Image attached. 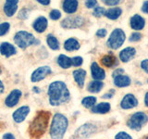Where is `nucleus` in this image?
Listing matches in <instances>:
<instances>
[{
    "mask_svg": "<svg viewBox=\"0 0 148 139\" xmlns=\"http://www.w3.org/2000/svg\"><path fill=\"white\" fill-rule=\"evenodd\" d=\"M135 53H136V50L135 48L133 47H126L124 48L123 50L120 51L119 53V58H120V60L123 62H127V61H130L134 56H135Z\"/></svg>",
    "mask_w": 148,
    "mask_h": 139,
    "instance_id": "dca6fc26",
    "label": "nucleus"
},
{
    "mask_svg": "<svg viewBox=\"0 0 148 139\" xmlns=\"http://www.w3.org/2000/svg\"><path fill=\"white\" fill-rule=\"evenodd\" d=\"M114 83L118 87H125L131 85V78L127 75H119L114 78Z\"/></svg>",
    "mask_w": 148,
    "mask_h": 139,
    "instance_id": "4be33fe9",
    "label": "nucleus"
},
{
    "mask_svg": "<svg viewBox=\"0 0 148 139\" xmlns=\"http://www.w3.org/2000/svg\"><path fill=\"white\" fill-rule=\"evenodd\" d=\"M115 139H132V136H130V134H128L127 133L125 132H120L119 133L117 136H116Z\"/></svg>",
    "mask_w": 148,
    "mask_h": 139,
    "instance_id": "473e14b6",
    "label": "nucleus"
},
{
    "mask_svg": "<svg viewBox=\"0 0 148 139\" xmlns=\"http://www.w3.org/2000/svg\"><path fill=\"white\" fill-rule=\"evenodd\" d=\"M101 63L106 68H112L118 64V61H117V58H116L115 56L106 55V56H105V57L102 58Z\"/></svg>",
    "mask_w": 148,
    "mask_h": 139,
    "instance_id": "5701e85b",
    "label": "nucleus"
},
{
    "mask_svg": "<svg viewBox=\"0 0 148 139\" xmlns=\"http://www.w3.org/2000/svg\"><path fill=\"white\" fill-rule=\"evenodd\" d=\"M122 10L120 8H109L108 10L106 11L105 15L110 20H117V19L121 15Z\"/></svg>",
    "mask_w": 148,
    "mask_h": 139,
    "instance_id": "a878e982",
    "label": "nucleus"
},
{
    "mask_svg": "<svg viewBox=\"0 0 148 139\" xmlns=\"http://www.w3.org/2000/svg\"><path fill=\"white\" fill-rule=\"evenodd\" d=\"M145 105L148 107V92L146 93V95H145Z\"/></svg>",
    "mask_w": 148,
    "mask_h": 139,
    "instance_id": "49530a36",
    "label": "nucleus"
},
{
    "mask_svg": "<svg viewBox=\"0 0 148 139\" xmlns=\"http://www.w3.org/2000/svg\"><path fill=\"white\" fill-rule=\"evenodd\" d=\"M3 139H15V136H14L12 133H6V134H4Z\"/></svg>",
    "mask_w": 148,
    "mask_h": 139,
    "instance_id": "c03bdc74",
    "label": "nucleus"
},
{
    "mask_svg": "<svg viewBox=\"0 0 148 139\" xmlns=\"http://www.w3.org/2000/svg\"><path fill=\"white\" fill-rule=\"evenodd\" d=\"M18 8V1L16 0H8L5 3L4 6V12L8 17H11L15 14Z\"/></svg>",
    "mask_w": 148,
    "mask_h": 139,
    "instance_id": "2eb2a0df",
    "label": "nucleus"
},
{
    "mask_svg": "<svg viewBox=\"0 0 148 139\" xmlns=\"http://www.w3.org/2000/svg\"><path fill=\"white\" fill-rule=\"evenodd\" d=\"M96 126L92 123H86L83 124L75 132L74 138L75 139H84L92 136V133H95Z\"/></svg>",
    "mask_w": 148,
    "mask_h": 139,
    "instance_id": "0eeeda50",
    "label": "nucleus"
},
{
    "mask_svg": "<svg viewBox=\"0 0 148 139\" xmlns=\"http://www.w3.org/2000/svg\"><path fill=\"white\" fill-rule=\"evenodd\" d=\"M9 27H10V24H9L8 22L1 23V24H0V36L6 34L9 30Z\"/></svg>",
    "mask_w": 148,
    "mask_h": 139,
    "instance_id": "c756f323",
    "label": "nucleus"
},
{
    "mask_svg": "<svg viewBox=\"0 0 148 139\" xmlns=\"http://www.w3.org/2000/svg\"><path fill=\"white\" fill-rule=\"evenodd\" d=\"M0 90H1V93L4 92V85H3V83L0 81Z\"/></svg>",
    "mask_w": 148,
    "mask_h": 139,
    "instance_id": "de8ad7c7",
    "label": "nucleus"
},
{
    "mask_svg": "<svg viewBox=\"0 0 148 139\" xmlns=\"http://www.w3.org/2000/svg\"><path fill=\"white\" fill-rule=\"evenodd\" d=\"M38 2L42 5H49L50 4L49 0H38Z\"/></svg>",
    "mask_w": 148,
    "mask_h": 139,
    "instance_id": "a18cd8bd",
    "label": "nucleus"
},
{
    "mask_svg": "<svg viewBox=\"0 0 148 139\" xmlns=\"http://www.w3.org/2000/svg\"><path fill=\"white\" fill-rule=\"evenodd\" d=\"M113 95H114V90L111 89L108 93H106V94L103 96V98H111V97L113 96Z\"/></svg>",
    "mask_w": 148,
    "mask_h": 139,
    "instance_id": "79ce46f5",
    "label": "nucleus"
},
{
    "mask_svg": "<svg viewBox=\"0 0 148 139\" xmlns=\"http://www.w3.org/2000/svg\"><path fill=\"white\" fill-rule=\"evenodd\" d=\"M103 83L101 81H92L89 83L88 86V91L92 93H98L103 88Z\"/></svg>",
    "mask_w": 148,
    "mask_h": 139,
    "instance_id": "bb28decb",
    "label": "nucleus"
},
{
    "mask_svg": "<svg viewBox=\"0 0 148 139\" xmlns=\"http://www.w3.org/2000/svg\"><path fill=\"white\" fill-rule=\"evenodd\" d=\"M142 10L145 13L148 14V1H145V3H143V7H142Z\"/></svg>",
    "mask_w": 148,
    "mask_h": 139,
    "instance_id": "37998d69",
    "label": "nucleus"
},
{
    "mask_svg": "<svg viewBox=\"0 0 148 139\" xmlns=\"http://www.w3.org/2000/svg\"><path fill=\"white\" fill-rule=\"evenodd\" d=\"M145 24V21L143 17H141L140 15H134L132 19H131V27L133 30H142L143 29Z\"/></svg>",
    "mask_w": 148,
    "mask_h": 139,
    "instance_id": "f3484780",
    "label": "nucleus"
},
{
    "mask_svg": "<svg viewBox=\"0 0 148 139\" xmlns=\"http://www.w3.org/2000/svg\"><path fill=\"white\" fill-rule=\"evenodd\" d=\"M64 48L67 51H73L80 48V43L74 38L68 39L64 44Z\"/></svg>",
    "mask_w": 148,
    "mask_h": 139,
    "instance_id": "393cba45",
    "label": "nucleus"
},
{
    "mask_svg": "<svg viewBox=\"0 0 148 139\" xmlns=\"http://www.w3.org/2000/svg\"><path fill=\"white\" fill-rule=\"evenodd\" d=\"M0 72H1V69H0Z\"/></svg>",
    "mask_w": 148,
    "mask_h": 139,
    "instance_id": "8fccbe9b",
    "label": "nucleus"
},
{
    "mask_svg": "<svg viewBox=\"0 0 148 139\" xmlns=\"http://www.w3.org/2000/svg\"><path fill=\"white\" fill-rule=\"evenodd\" d=\"M58 63L61 68L69 69L72 65V58L65 55H59V57L58 58Z\"/></svg>",
    "mask_w": 148,
    "mask_h": 139,
    "instance_id": "b1692460",
    "label": "nucleus"
},
{
    "mask_svg": "<svg viewBox=\"0 0 148 139\" xmlns=\"http://www.w3.org/2000/svg\"><path fill=\"white\" fill-rule=\"evenodd\" d=\"M50 73H51L50 67H48V66L40 67L32 72L31 80H32V82H39L41 80H43L45 77H46Z\"/></svg>",
    "mask_w": 148,
    "mask_h": 139,
    "instance_id": "1a4fd4ad",
    "label": "nucleus"
},
{
    "mask_svg": "<svg viewBox=\"0 0 148 139\" xmlns=\"http://www.w3.org/2000/svg\"><path fill=\"white\" fill-rule=\"evenodd\" d=\"M106 29H100L96 32V35L98 36V37H105L106 35Z\"/></svg>",
    "mask_w": 148,
    "mask_h": 139,
    "instance_id": "58836bf2",
    "label": "nucleus"
},
{
    "mask_svg": "<svg viewBox=\"0 0 148 139\" xmlns=\"http://www.w3.org/2000/svg\"><path fill=\"white\" fill-rule=\"evenodd\" d=\"M34 92H37V93L40 92L39 91V88H37V87H34Z\"/></svg>",
    "mask_w": 148,
    "mask_h": 139,
    "instance_id": "09e8293b",
    "label": "nucleus"
},
{
    "mask_svg": "<svg viewBox=\"0 0 148 139\" xmlns=\"http://www.w3.org/2000/svg\"><path fill=\"white\" fill-rule=\"evenodd\" d=\"M142 38V34H140V32H133V34L131 35V37H130V41H132V42H136V41H139V40H141Z\"/></svg>",
    "mask_w": 148,
    "mask_h": 139,
    "instance_id": "72a5a7b5",
    "label": "nucleus"
},
{
    "mask_svg": "<svg viewBox=\"0 0 148 139\" xmlns=\"http://www.w3.org/2000/svg\"><path fill=\"white\" fill-rule=\"evenodd\" d=\"M96 5H97V2L95 1V0H92V1H86V3H85V6H86L88 8H94L95 6H96Z\"/></svg>",
    "mask_w": 148,
    "mask_h": 139,
    "instance_id": "ea45409f",
    "label": "nucleus"
},
{
    "mask_svg": "<svg viewBox=\"0 0 148 139\" xmlns=\"http://www.w3.org/2000/svg\"><path fill=\"white\" fill-rule=\"evenodd\" d=\"M146 139H148V136H147V138H146Z\"/></svg>",
    "mask_w": 148,
    "mask_h": 139,
    "instance_id": "3c124183",
    "label": "nucleus"
},
{
    "mask_svg": "<svg viewBox=\"0 0 148 139\" xmlns=\"http://www.w3.org/2000/svg\"><path fill=\"white\" fill-rule=\"evenodd\" d=\"M125 38H126V36L121 29H115L109 36L108 45L112 49H118L124 43Z\"/></svg>",
    "mask_w": 148,
    "mask_h": 139,
    "instance_id": "423d86ee",
    "label": "nucleus"
},
{
    "mask_svg": "<svg viewBox=\"0 0 148 139\" xmlns=\"http://www.w3.org/2000/svg\"><path fill=\"white\" fill-rule=\"evenodd\" d=\"M119 2L120 1H119V0H106V1H104V3L108 6H116V5L119 4Z\"/></svg>",
    "mask_w": 148,
    "mask_h": 139,
    "instance_id": "c9c22d12",
    "label": "nucleus"
},
{
    "mask_svg": "<svg viewBox=\"0 0 148 139\" xmlns=\"http://www.w3.org/2000/svg\"><path fill=\"white\" fill-rule=\"evenodd\" d=\"M96 102V97L95 96H86L82 100V104L85 107V108L89 109V108H92Z\"/></svg>",
    "mask_w": 148,
    "mask_h": 139,
    "instance_id": "c85d7f7f",
    "label": "nucleus"
},
{
    "mask_svg": "<svg viewBox=\"0 0 148 139\" xmlns=\"http://www.w3.org/2000/svg\"><path fill=\"white\" fill-rule=\"evenodd\" d=\"M137 105H138V100L132 94H128L125 96L123 97L121 103H120L121 108L124 109L134 108V107H136Z\"/></svg>",
    "mask_w": 148,
    "mask_h": 139,
    "instance_id": "9d476101",
    "label": "nucleus"
},
{
    "mask_svg": "<svg viewBox=\"0 0 148 139\" xmlns=\"http://www.w3.org/2000/svg\"><path fill=\"white\" fill-rule=\"evenodd\" d=\"M68 119L64 115L55 114L50 127V136L52 139H62L68 128Z\"/></svg>",
    "mask_w": 148,
    "mask_h": 139,
    "instance_id": "7ed1b4c3",
    "label": "nucleus"
},
{
    "mask_svg": "<svg viewBox=\"0 0 148 139\" xmlns=\"http://www.w3.org/2000/svg\"><path fill=\"white\" fill-rule=\"evenodd\" d=\"M124 71L122 69H118V70H116V71L113 72V74H112V76L115 78V77H117V76H119V75H121V73L123 72Z\"/></svg>",
    "mask_w": 148,
    "mask_h": 139,
    "instance_id": "a19ab883",
    "label": "nucleus"
},
{
    "mask_svg": "<svg viewBox=\"0 0 148 139\" xmlns=\"http://www.w3.org/2000/svg\"><path fill=\"white\" fill-rule=\"evenodd\" d=\"M84 20L81 16H73L68 17L61 22V26L66 29H71V28H78L83 24Z\"/></svg>",
    "mask_w": 148,
    "mask_h": 139,
    "instance_id": "6e6552de",
    "label": "nucleus"
},
{
    "mask_svg": "<svg viewBox=\"0 0 148 139\" xmlns=\"http://www.w3.org/2000/svg\"><path fill=\"white\" fill-rule=\"evenodd\" d=\"M14 42L15 44L22 49L27 48L28 46H30L34 44L39 43L38 41H36L35 37L32 34L25 31H21L18 32L14 36Z\"/></svg>",
    "mask_w": 148,
    "mask_h": 139,
    "instance_id": "20e7f679",
    "label": "nucleus"
},
{
    "mask_svg": "<svg viewBox=\"0 0 148 139\" xmlns=\"http://www.w3.org/2000/svg\"><path fill=\"white\" fill-rule=\"evenodd\" d=\"M30 112V108L27 106H23L18 108L15 112L13 113V119L16 122H22Z\"/></svg>",
    "mask_w": 148,
    "mask_h": 139,
    "instance_id": "f8f14e48",
    "label": "nucleus"
},
{
    "mask_svg": "<svg viewBox=\"0 0 148 139\" xmlns=\"http://www.w3.org/2000/svg\"><path fill=\"white\" fill-rule=\"evenodd\" d=\"M50 119L48 111H40L30 124L29 133L32 138H40L45 133Z\"/></svg>",
    "mask_w": 148,
    "mask_h": 139,
    "instance_id": "f03ea898",
    "label": "nucleus"
},
{
    "mask_svg": "<svg viewBox=\"0 0 148 139\" xmlns=\"http://www.w3.org/2000/svg\"><path fill=\"white\" fill-rule=\"evenodd\" d=\"M147 122H148V116L145 112L138 111V112H135L131 116L127 124L131 129L140 130Z\"/></svg>",
    "mask_w": 148,
    "mask_h": 139,
    "instance_id": "39448f33",
    "label": "nucleus"
},
{
    "mask_svg": "<svg viewBox=\"0 0 148 139\" xmlns=\"http://www.w3.org/2000/svg\"><path fill=\"white\" fill-rule=\"evenodd\" d=\"M78 1L75 0H67L63 3V9L67 13H74L78 8Z\"/></svg>",
    "mask_w": 148,
    "mask_h": 139,
    "instance_id": "412c9836",
    "label": "nucleus"
},
{
    "mask_svg": "<svg viewBox=\"0 0 148 139\" xmlns=\"http://www.w3.org/2000/svg\"><path fill=\"white\" fill-rule=\"evenodd\" d=\"M110 110V104L109 103H99L98 105H95L92 108V113H99V114H105L108 113Z\"/></svg>",
    "mask_w": 148,
    "mask_h": 139,
    "instance_id": "aec40b11",
    "label": "nucleus"
},
{
    "mask_svg": "<svg viewBox=\"0 0 148 139\" xmlns=\"http://www.w3.org/2000/svg\"><path fill=\"white\" fill-rule=\"evenodd\" d=\"M46 41H47V45H49L50 48H52L54 50H58L59 48V43L58 39L56 38V37L52 34H48L47 35V39H46Z\"/></svg>",
    "mask_w": 148,
    "mask_h": 139,
    "instance_id": "cd10ccee",
    "label": "nucleus"
},
{
    "mask_svg": "<svg viewBox=\"0 0 148 139\" xmlns=\"http://www.w3.org/2000/svg\"><path fill=\"white\" fill-rule=\"evenodd\" d=\"M21 96V91L18 89H15L8 96L6 100H5V103H6V105L9 107V108H12V107L18 104Z\"/></svg>",
    "mask_w": 148,
    "mask_h": 139,
    "instance_id": "9b49d317",
    "label": "nucleus"
},
{
    "mask_svg": "<svg viewBox=\"0 0 148 139\" xmlns=\"http://www.w3.org/2000/svg\"><path fill=\"white\" fill-rule=\"evenodd\" d=\"M60 17H61V12H60L59 10H58V9H54V10H52L50 12V18L54 21L58 20Z\"/></svg>",
    "mask_w": 148,
    "mask_h": 139,
    "instance_id": "2f4dec72",
    "label": "nucleus"
},
{
    "mask_svg": "<svg viewBox=\"0 0 148 139\" xmlns=\"http://www.w3.org/2000/svg\"><path fill=\"white\" fill-rule=\"evenodd\" d=\"M141 67L143 70H145L146 72H148V59H145L141 62Z\"/></svg>",
    "mask_w": 148,
    "mask_h": 139,
    "instance_id": "4c0bfd02",
    "label": "nucleus"
},
{
    "mask_svg": "<svg viewBox=\"0 0 148 139\" xmlns=\"http://www.w3.org/2000/svg\"><path fill=\"white\" fill-rule=\"evenodd\" d=\"M92 76L95 81H101L106 78V72L96 62H94L91 66Z\"/></svg>",
    "mask_w": 148,
    "mask_h": 139,
    "instance_id": "ddd939ff",
    "label": "nucleus"
},
{
    "mask_svg": "<svg viewBox=\"0 0 148 139\" xmlns=\"http://www.w3.org/2000/svg\"><path fill=\"white\" fill-rule=\"evenodd\" d=\"M147 83H148V80H147Z\"/></svg>",
    "mask_w": 148,
    "mask_h": 139,
    "instance_id": "603ef678",
    "label": "nucleus"
},
{
    "mask_svg": "<svg viewBox=\"0 0 148 139\" xmlns=\"http://www.w3.org/2000/svg\"><path fill=\"white\" fill-rule=\"evenodd\" d=\"M85 76H86V72L82 69H78L75 70L73 72V77L74 80L76 81L79 86L82 87L84 85V81H85Z\"/></svg>",
    "mask_w": 148,
    "mask_h": 139,
    "instance_id": "a211bd4d",
    "label": "nucleus"
},
{
    "mask_svg": "<svg viewBox=\"0 0 148 139\" xmlns=\"http://www.w3.org/2000/svg\"><path fill=\"white\" fill-rule=\"evenodd\" d=\"M82 61L83 60L81 57H75V58H72V65L75 67H79L82 64Z\"/></svg>",
    "mask_w": 148,
    "mask_h": 139,
    "instance_id": "f704fd0d",
    "label": "nucleus"
},
{
    "mask_svg": "<svg viewBox=\"0 0 148 139\" xmlns=\"http://www.w3.org/2000/svg\"><path fill=\"white\" fill-rule=\"evenodd\" d=\"M28 17V10L27 9H22V10H21L20 14H18V18L20 19H27Z\"/></svg>",
    "mask_w": 148,
    "mask_h": 139,
    "instance_id": "e433bc0d",
    "label": "nucleus"
},
{
    "mask_svg": "<svg viewBox=\"0 0 148 139\" xmlns=\"http://www.w3.org/2000/svg\"><path fill=\"white\" fill-rule=\"evenodd\" d=\"M17 50L15 48V46L12 45L11 44L7 43V42H4L1 45H0V53H1L5 57H10V56L16 54Z\"/></svg>",
    "mask_w": 148,
    "mask_h": 139,
    "instance_id": "4468645a",
    "label": "nucleus"
},
{
    "mask_svg": "<svg viewBox=\"0 0 148 139\" xmlns=\"http://www.w3.org/2000/svg\"><path fill=\"white\" fill-rule=\"evenodd\" d=\"M47 27V20L45 17H39L34 22V29L38 32H43Z\"/></svg>",
    "mask_w": 148,
    "mask_h": 139,
    "instance_id": "6ab92c4d",
    "label": "nucleus"
},
{
    "mask_svg": "<svg viewBox=\"0 0 148 139\" xmlns=\"http://www.w3.org/2000/svg\"><path fill=\"white\" fill-rule=\"evenodd\" d=\"M105 14H106V10L102 7H96L94 10V15L95 17H101L102 15H105Z\"/></svg>",
    "mask_w": 148,
    "mask_h": 139,
    "instance_id": "7c9ffc66",
    "label": "nucleus"
},
{
    "mask_svg": "<svg viewBox=\"0 0 148 139\" xmlns=\"http://www.w3.org/2000/svg\"><path fill=\"white\" fill-rule=\"evenodd\" d=\"M49 102L52 106H59L69 99V92L63 82L52 83L48 88Z\"/></svg>",
    "mask_w": 148,
    "mask_h": 139,
    "instance_id": "f257e3e1",
    "label": "nucleus"
}]
</instances>
